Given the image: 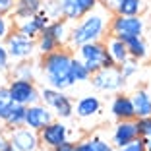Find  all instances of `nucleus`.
<instances>
[{
  "label": "nucleus",
  "mask_w": 151,
  "mask_h": 151,
  "mask_svg": "<svg viewBox=\"0 0 151 151\" xmlns=\"http://www.w3.org/2000/svg\"><path fill=\"white\" fill-rule=\"evenodd\" d=\"M112 10H109L107 6H103L99 2L91 12H87L85 16H81L76 25L70 29V37H68V47L76 49L80 45L93 43V41H103L109 35V25L112 19Z\"/></svg>",
  "instance_id": "nucleus-1"
},
{
  "label": "nucleus",
  "mask_w": 151,
  "mask_h": 151,
  "mask_svg": "<svg viewBox=\"0 0 151 151\" xmlns=\"http://www.w3.org/2000/svg\"><path fill=\"white\" fill-rule=\"evenodd\" d=\"M72 58H74V52L68 47H62V49L49 54H43L39 58V70L43 74L45 85H49L52 89H62V91L74 87L76 83L70 74Z\"/></svg>",
  "instance_id": "nucleus-2"
},
{
  "label": "nucleus",
  "mask_w": 151,
  "mask_h": 151,
  "mask_svg": "<svg viewBox=\"0 0 151 151\" xmlns=\"http://www.w3.org/2000/svg\"><path fill=\"white\" fill-rule=\"evenodd\" d=\"M10 54H8V50H6V47H4V43L0 41V72H10Z\"/></svg>",
  "instance_id": "nucleus-33"
},
{
  "label": "nucleus",
  "mask_w": 151,
  "mask_h": 151,
  "mask_svg": "<svg viewBox=\"0 0 151 151\" xmlns=\"http://www.w3.org/2000/svg\"><path fill=\"white\" fill-rule=\"evenodd\" d=\"M12 107H14V103L10 101V99H0V122L6 120V116L10 114Z\"/></svg>",
  "instance_id": "nucleus-35"
},
{
  "label": "nucleus",
  "mask_w": 151,
  "mask_h": 151,
  "mask_svg": "<svg viewBox=\"0 0 151 151\" xmlns=\"http://www.w3.org/2000/svg\"><path fill=\"white\" fill-rule=\"evenodd\" d=\"M56 118L54 116V112L50 111L45 103H35V105H29L25 111V126L27 128L35 130V132H39V130H43L47 124H50L52 120Z\"/></svg>",
  "instance_id": "nucleus-12"
},
{
  "label": "nucleus",
  "mask_w": 151,
  "mask_h": 151,
  "mask_svg": "<svg viewBox=\"0 0 151 151\" xmlns=\"http://www.w3.org/2000/svg\"><path fill=\"white\" fill-rule=\"evenodd\" d=\"M58 4H60V14L66 22H78L83 16L76 4V0H58Z\"/></svg>",
  "instance_id": "nucleus-27"
},
{
  "label": "nucleus",
  "mask_w": 151,
  "mask_h": 151,
  "mask_svg": "<svg viewBox=\"0 0 151 151\" xmlns=\"http://www.w3.org/2000/svg\"><path fill=\"white\" fill-rule=\"evenodd\" d=\"M111 114L116 120H130L136 118V111H134V103L130 95H122L118 93L111 103Z\"/></svg>",
  "instance_id": "nucleus-15"
},
{
  "label": "nucleus",
  "mask_w": 151,
  "mask_h": 151,
  "mask_svg": "<svg viewBox=\"0 0 151 151\" xmlns=\"http://www.w3.org/2000/svg\"><path fill=\"white\" fill-rule=\"evenodd\" d=\"M91 85L97 91H103V93H116L126 85V80L120 74L118 66H111V68H103V70L91 74Z\"/></svg>",
  "instance_id": "nucleus-8"
},
{
  "label": "nucleus",
  "mask_w": 151,
  "mask_h": 151,
  "mask_svg": "<svg viewBox=\"0 0 151 151\" xmlns=\"http://www.w3.org/2000/svg\"><path fill=\"white\" fill-rule=\"evenodd\" d=\"M16 8V0H0V12L2 14H10Z\"/></svg>",
  "instance_id": "nucleus-36"
},
{
  "label": "nucleus",
  "mask_w": 151,
  "mask_h": 151,
  "mask_svg": "<svg viewBox=\"0 0 151 151\" xmlns=\"http://www.w3.org/2000/svg\"><path fill=\"white\" fill-rule=\"evenodd\" d=\"M0 151H18V149H16V147H14L10 142H6V143H4V147H2Z\"/></svg>",
  "instance_id": "nucleus-39"
},
{
  "label": "nucleus",
  "mask_w": 151,
  "mask_h": 151,
  "mask_svg": "<svg viewBox=\"0 0 151 151\" xmlns=\"http://www.w3.org/2000/svg\"><path fill=\"white\" fill-rule=\"evenodd\" d=\"M8 142L18 151H39V147H41L39 132L27 128V126L8 130Z\"/></svg>",
  "instance_id": "nucleus-10"
},
{
  "label": "nucleus",
  "mask_w": 151,
  "mask_h": 151,
  "mask_svg": "<svg viewBox=\"0 0 151 151\" xmlns=\"http://www.w3.org/2000/svg\"><path fill=\"white\" fill-rule=\"evenodd\" d=\"M6 142H8V139L4 138V134L0 132V149H2V147H4V143H6Z\"/></svg>",
  "instance_id": "nucleus-40"
},
{
  "label": "nucleus",
  "mask_w": 151,
  "mask_h": 151,
  "mask_svg": "<svg viewBox=\"0 0 151 151\" xmlns=\"http://www.w3.org/2000/svg\"><path fill=\"white\" fill-rule=\"evenodd\" d=\"M37 68H39V62H31V60H22V62H16L14 68H10V76L14 80H29L35 81L37 78Z\"/></svg>",
  "instance_id": "nucleus-20"
},
{
  "label": "nucleus",
  "mask_w": 151,
  "mask_h": 151,
  "mask_svg": "<svg viewBox=\"0 0 151 151\" xmlns=\"http://www.w3.org/2000/svg\"><path fill=\"white\" fill-rule=\"evenodd\" d=\"M145 149H147V151H151V139H149V142H145Z\"/></svg>",
  "instance_id": "nucleus-41"
},
{
  "label": "nucleus",
  "mask_w": 151,
  "mask_h": 151,
  "mask_svg": "<svg viewBox=\"0 0 151 151\" xmlns=\"http://www.w3.org/2000/svg\"><path fill=\"white\" fill-rule=\"evenodd\" d=\"M76 56L80 58L85 66H87V70L91 72V74L103 70V68L114 66L112 58L109 56V50H107V45H105V39L76 47Z\"/></svg>",
  "instance_id": "nucleus-3"
},
{
  "label": "nucleus",
  "mask_w": 151,
  "mask_h": 151,
  "mask_svg": "<svg viewBox=\"0 0 151 151\" xmlns=\"http://www.w3.org/2000/svg\"><path fill=\"white\" fill-rule=\"evenodd\" d=\"M138 130H139V138L143 142H149L151 139V116L138 118Z\"/></svg>",
  "instance_id": "nucleus-30"
},
{
  "label": "nucleus",
  "mask_w": 151,
  "mask_h": 151,
  "mask_svg": "<svg viewBox=\"0 0 151 151\" xmlns=\"http://www.w3.org/2000/svg\"><path fill=\"white\" fill-rule=\"evenodd\" d=\"M99 2H101L103 6H107L109 10H112V12H114V8L118 6V2H120V0H99Z\"/></svg>",
  "instance_id": "nucleus-38"
},
{
  "label": "nucleus",
  "mask_w": 151,
  "mask_h": 151,
  "mask_svg": "<svg viewBox=\"0 0 151 151\" xmlns=\"http://www.w3.org/2000/svg\"><path fill=\"white\" fill-rule=\"evenodd\" d=\"M43 8V0H16L14 8V22L16 19H25L33 14H37Z\"/></svg>",
  "instance_id": "nucleus-21"
},
{
  "label": "nucleus",
  "mask_w": 151,
  "mask_h": 151,
  "mask_svg": "<svg viewBox=\"0 0 151 151\" xmlns=\"http://www.w3.org/2000/svg\"><path fill=\"white\" fill-rule=\"evenodd\" d=\"M145 33V19L142 16H120L112 14L111 25H109V35L120 37L124 41L128 37H138Z\"/></svg>",
  "instance_id": "nucleus-6"
},
{
  "label": "nucleus",
  "mask_w": 151,
  "mask_h": 151,
  "mask_svg": "<svg viewBox=\"0 0 151 151\" xmlns=\"http://www.w3.org/2000/svg\"><path fill=\"white\" fill-rule=\"evenodd\" d=\"M8 91H10V101L29 107L41 101V89L35 85V81L29 80H14L8 83Z\"/></svg>",
  "instance_id": "nucleus-9"
},
{
  "label": "nucleus",
  "mask_w": 151,
  "mask_h": 151,
  "mask_svg": "<svg viewBox=\"0 0 151 151\" xmlns=\"http://www.w3.org/2000/svg\"><path fill=\"white\" fill-rule=\"evenodd\" d=\"M35 43H37V54H39V56L49 54V52H54V50H58V49H62V47H60V45L52 39V37L47 35L45 31L35 39Z\"/></svg>",
  "instance_id": "nucleus-26"
},
{
  "label": "nucleus",
  "mask_w": 151,
  "mask_h": 151,
  "mask_svg": "<svg viewBox=\"0 0 151 151\" xmlns=\"http://www.w3.org/2000/svg\"><path fill=\"white\" fill-rule=\"evenodd\" d=\"M52 151H78V149H76V142H66V143H62L60 147H56V149H52Z\"/></svg>",
  "instance_id": "nucleus-37"
},
{
  "label": "nucleus",
  "mask_w": 151,
  "mask_h": 151,
  "mask_svg": "<svg viewBox=\"0 0 151 151\" xmlns=\"http://www.w3.org/2000/svg\"><path fill=\"white\" fill-rule=\"evenodd\" d=\"M49 23H50V18L43 10H39L37 14H33V16H29L25 19H16L14 22V29L23 33V35H27V37H31V39H37Z\"/></svg>",
  "instance_id": "nucleus-11"
},
{
  "label": "nucleus",
  "mask_w": 151,
  "mask_h": 151,
  "mask_svg": "<svg viewBox=\"0 0 151 151\" xmlns=\"http://www.w3.org/2000/svg\"><path fill=\"white\" fill-rule=\"evenodd\" d=\"M126 47H128V54L130 58H134V60H143V58H147V54H149V49H147V43L145 39H143V35H138V37H128V39H124Z\"/></svg>",
  "instance_id": "nucleus-22"
},
{
  "label": "nucleus",
  "mask_w": 151,
  "mask_h": 151,
  "mask_svg": "<svg viewBox=\"0 0 151 151\" xmlns=\"http://www.w3.org/2000/svg\"><path fill=\"white\" fill-rule=\"evenodd\" d=\"M41 103H45L54 112V116L60 120H68L74 116V101L62 89H52L45 85L41 89Z\"/></svg>",
  "instance_id": "nucleus-4"
},
{
  "label": "nucleus",
  "mask_w": 151,
  "mask_h": 151,
  "mask_svg": "<svg viewBox=\"0 0 151 151\" xmlns=\"http://www.w3.org/2000/svg\"><path fill=\"white\" fill-rule=\"evenodd\" d=\"M120 68V74H122V78H124L126 81L128 80H132L134 76L138 74V70H139V66H138V60H134V58H128L122 66H118Z\"/></svg>",
  "instance_id": "nucleus-28"
},
{
  "label": "nucleus",
  "mask_w": 151,
  "mask_h": 151,
  "mask_svg": "<svg viewBox=\"0 0 151 151\" xmlns=\"http://www.w3.org/2000/svg\"><path fill=\"white\" fill-rule=\"evenodd\" d=\"M4 47L10 54V60L14 62H22V60H33L37 54V43L35 39L23 35V33L14 29L8 37L4 39Z\"/></svg>",
  "instance_id": "nucleus-5"
},
{
  "label": "nucleus",
  "mask_w": 151,
  "mask_h": 151,
  "mask_svg": "<svg viewBox=\"0 0 151 151\" xmlns=\"http://www.w3.org/2000/svg\"><path fill=\"white\" fill-rule=\"evenodd\" d=\"M114 151H147V149H145V142L142 138H138V139H134V142L126 143L122 147H114Z\"/></svg>",
  "instance_id": "nucleus-31"
},
{
  "label": "nucleus",
  "mask_w": 151,
  "mask_h": 151,
  "mask_svg": "<svg viewBox=\"0 0 151 151\" xmlns=\"http://www.w3.org/2000/svg\"><path fill=\"white\" fill-rule=\"evenodd\" d=\"M105 45H107V50H109V56L112 58L114 66H122L130 58L128 54V47L126 43L120 37H114V35H107L105 37Z\"/></svg>",
  "instance_id": "nucleus-16"
},
{
  "label": "nucleus",
  "mask_w": 151,
  "mask_h": 151,
  "mask_svg": "<svg viewBox=\"0 0 151 151\" xmlns=\"http://www.w3.org/2000/svg\"><path fill=\"white\" fill-rule=\"evenodd\" d=\"M45 33L50 35L54 41H56L60 47H66L68 45V37H70V29H68V22L66 19H50V23L45 27Z\"/></svg>",
  "instance_id": "nucleus-19"
},
{
  "label": "nucleus",
  "mask_w": 151,
  "mask_h": 151,
  "mask_svg": "<svg viewBox=\"0 0 151 151\" xmlns=\"http://www.w3.org/2000/svg\"><path fill=\"white\" fill-rule=\"evenodd\" d=\"M76 4H78V8H80V12L83 14H87V12H91V10L95 8V6L99 4V0H76Z\"/></svg>",
  "instance_id": "nucleus-34"
},
{
  "label": "nucleus",
  "mask_w": 151,
  "mask_h": 151,
  "mask_svg": "<svg viewBox=\"0 0 151 151\" xmlns=\"http://www.w3.org/2000/svg\"><path fill=\"white\" fill-rule=\"evenodd\" d=\"M10 33H12V23L6 18V14L0 12V41H4Z\"/></svg>",
  "instance_id": "nucleus-32"
},
{
  "label": "nucleus",
  "mask_w": 151,
  "mask_h": 151,
  "mask_svg": "<svg viewBox=\"0 0 151 151\" xmlns=\"http://www.w3.org/2000/svg\"><path fill=\"white\" fill-rule=\"evenodd\" d=\"M43 10L50 19H58L62 18V14H60V4H58V0H43Z\"/></svg>",
  "instance_id": "nucleus-29"
},
{
  "label": "nucleus",
  "mask_w": 151,
  "mask_h": 151,
  "mask_svg": "<svg viewBox=\"0 0 151 151\" xmlns=\"http://www.w3.org/2000/svg\"><path fill=\"white\" fill-rule=\"evenodd\" d=\"M76 134L68 128L64 122H60V118H54L50 124H47L43 130H39V139L41 145L47 149H56L66 142H78V138H74Z\"/></svg>",
  "instance_id": "nucleus-7"
},
{
  "label": "nucleus",
  "mask_w": 151,
  "mask_h": 151,
  "mask_svg": "<svg viewBox=\"0 0 151 151\" xmlns=\"http://www.w3.org/2000/svg\"><path fill=\"white\" fill-rule=\"evenodd\" d=\"M25 111H27V107H23V105H18V103H14V107H12V111H10V114L6 116V120L2 122V124L6 126V130L25 126Z\"/></svg>",
  "instance_id": "nucleus-23"
},
{
  "label": "nucleus",
  "mask_w": 151,
  "mask_h": 151,
  "mask_svg": "<svg viewBox=\"0 0 151 151\" xmlns=\"http://www.w3.org/2000/svg\"><path fill=\"white\" fill-rule=\"evenodd\" d=\"M143 12V0H120L114 8V14L120 16H142Z\"/></svg>",
  "instance_id": "nucleus-24"
},
{
  "label": "nucleus",
  "mask_w": 151,
  "mask_h": 151,
  "mask_svg": "<svg viewBox=\"0 0 151 151\" xmlns=\"http://www.w3.org/2000/svg\"><path fill=\"white\" fill-rule=\"evenodd\" d=\"M103 103L95 95H85V97L78 99V103L74 105V114L80 120H91L101 112Z\"/></svg>",
  "instance_id": "nucleus-14"
},
{
  "label": "nucleus",
  "mask_w": 151,
  "mask_h": 151,
  "mask_svg": "<svg viewBox=\"0 0 151 151\" xmlns=\"http://www.w3.org/2000/svg\"><path fill=\"white\" fill-rule=\"evenodd\" d=\"M76 149L78 151H114V145H112V142L95 134V136L80 138L76 142Z\"/></svg>",
  "instance_id": "nucleus-17"
},
{
  "label": "nucleus",
  "mask_w": 151,
  "mask_h": 151,
  "mask_svg": "<svg viewBox=\"0 0 151 151\" xmlns=\"http://www.w3.org/2000/svg\"><path fill=\"white\" fill-rule=\"evenodd\" d=\"M139 138V130H138V118H130V120H116L114 128H112L111 142L114 147H122L126 143L134 142Z\"/></svg>",
  "instance_id": "nucleus-13"
},
{
  "label": "nucleus",
  "mask_w": 151,
  "mask_h": 151,
  "mask_svg": "<svg viewBox=\"0 0 151 151\" xmlns=\"http://www.w3.org/2000/svg\"><path fill=\"white\" fill-rule=\"evenodd\" d=\"M132 103H134V111H136V118H145L151 116V93L145 87L136 89L132 95Z\"/></svg>",
  "instance_id": "nucleus-18"
},
{
  "label": "nucleus",
  "mask_w": 151,
  "mask_h": 151,
  "mask_svg": "<svg viewBox=\"0 0 151 151\" xmlns=\"http://www.w3.org/2000/svg\"><path fill=\"white\" fill-rule=\"evenodd\" d=\"M70 74H72V80H74V83H83V81H89V80H91V72L87 70V66H85V64L81 62V60L76 56V54H74V58H72Z\"/></svg>",
  "instance_id": "nucleus-25"
}]
</instances>
